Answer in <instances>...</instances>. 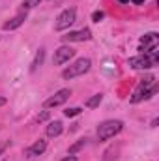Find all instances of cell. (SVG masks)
Returning a JSON list of instances; mask_svg holds the SVG:
<instances>
[{"instance_id": "1", "label": "cell", "mask_w": 159, "mask_h": 161, "mask_svg": "<svg viewBox=\"0 0 159 161\" xmlns=\"http://www.w3.org/2000/svg\"><path fill=\"white\" fill-rule=\"evenodd\" d=\"M157 92V82H156V77L154 75H146L144 79H140L139 86L135 88L133 96L129 97L131 103H140L144 99H150L154 94Z\"/></svg>"}, {"instance_id": "2", "label": "cell", "mask_w": 159, "mask_h": 161, "mask_svg": "<svg viewBox=\"0 0 159 161\" xmlns=\"http://www.w3.org/2000/svg\"><path fill=\"white\" fill-rule=\"evenodd\" d=\"M122 129H123L122 120H105L97 125V139H99V142H107L109 139L116 137Z\"/></svg>"}, {"instance_id": "3", "label": "cell", "mask_w": 159, "mask_h": 161, "mask_svg": "<svg viewBox=\"0 0 159 161\" xmlns=\"http://www.w3.org/2000/svg\"><path fill=\"white\" fill-rule=\"evenodd\" d=\"M90 68H92V60H90V58H77L73 64H69V66L62 71V79L71 80V79H75V77H80V75L88 73Z\"/></svg>"}, {"instance_id": "4", "label": "cell", "mask_w": 159, "mask_h": 161, "mask_svg": "<svg viewBox=\"0 0 159 161\" xmlns=\"http://www.w3.org/2000/svg\"><path fill=\"white\" fill-rule=\"evenodd\" d=\"M75 21H77V9H75V8H66V9L60 11V15L56 17L54 30H56V32L69 30V26H73Z\"/></svg>"}, {"instance_id": "5", "label": "cell", "mask_w": 159, "mask_h": 161, "mask_svg": "<svg viewBox=\"0 0 159 161\" xmlns=\"http://www.w3.org/2000/svg\"><path fill=\"white\" fill-rule=\"evenodd\" d=\"M69 97H71V90H69V88H62V90L54 92V96L47 97V99L43 101V107H45V109H54V107H60V105H64Z\"/></svg>"}, {"instance_id": "6", "label": "cell", "mask_w": 159, "mask_h": 161, "mask_svg": "<svg viewBox=\"0 0 159 161\" xmlns=\"http://www.w3.org/2000/svg\"><path fill=\"white\" fill-rule=\"evenodd\" d=\"M157 62L159 60L148 56V54H139V56H131L127 64H129V68H133V69H150V68H156Z\"/></svg>"}, {"instance_id": "7", "label": "cell", "mask_w": 159, "mask_h": 161, "mask_svg": "<svg viewBox=\"0 0 159 161\" xmlns=\"http://www.w3.org/2000/svg\"><path fill=\"white\" fill-rule=\"evenodd\" d=\"M75 56V49L71 45H62L54 51V56H52V64L54 66H62L66 62H69L71 58Z\"/></svg>"}, {"instance_id": "8", "label": "cell", "mask_w": 159, "mask_h": 161, "mask_svg": "<svg viewBox=\"0 0 159 161\" xmlns=\"http://www.w3.org/2000/svg\"><path fill=\"white\" fill-rule=\"evenodd\" d=\"M88 40H92L90 28L73 30V32H68L66 36H62V41H64V43H75V41H88Z\"/></svg>"}, {"instance_id": "9", "label": "cell", "mask_w": 159, "mask_h": 161, "mask_svg": "<svg viewBox=\"0 0 159 161\" xmlns=\"http://www.w3.org/2000/svg\"><path fill=\"white\" fill-rule=\"evenodd\" d=\"M45 150H47V141L40 139V141H36L34 144H30L28 148H25V156H26V158H38V156H41Z\"/></svg>"}, {"instance_id": "10", "label": "cell", "mask_w": 159, "mask_h": 161, "mask_svg": "<svg viewBox=\"0 0 159 161\" xmlns=\"http://www.w3.org/2000/svg\"><path fill=\"white\" fill-rule=\"evenodd\" d=\"M25 21H26V13H25V11H21V13H17L15 17L8 19V21L2 25V30H6V32H8V30H15V28H19Z\"/></svg>"}, {"instance_id": "11", "label": "cell", "mask_w": 159, "mask_h": 161, "mask_svg": "<svg viewBox=\"0 0 159 161\" xmlns=\"http://www.w3.org/2000/svg\"><path fill=\"white\" fill-rule=\"evenodd\" d=\"M62 131H64V124H62L60 120L49 122V125H47V129H45L47 137H51V139H54V137H60V135H62Z\"/></svg>"}, {"instance_id": "12", "label": "cell", "mask_w": 159, "mask_h": 161, "mask_svg": "<svg viewBox=\"0 0 159 161\" xmlns=\"http://www.w3.org/2000/svg\"><path fill=\"white\" fill-rule=\"evenodd\" d=\"M43 60H45V49H40V51L36 53V56H34L32 64H30V71H36L41 64H43Z\"/></svg>"}, {"instance_id": "13", "label": "cell", "mask_w": 159, "mask_h": 161, "mask_svg": "<svg viewBox=\"0 0 159 161\" xmlns=\"http://www.w3.org/2000/svg\"><path fill=\"white\" fill-rule=\"evenodd\" d=\"M101 99H103V96H101V94H94L92 97H88V99L84 101V107H88V109H96V107H99Z\"/></svg>"}, {"instance_id": "14", "label": "cell", "mask_w": 159, "mask_h": 161, "mask_svg": "<svg viewBox=\"0 0 159 161\" xmlns=\"http://www.w3.org/2000/svg\"><path fill=\"white\" fill-rule=\"evenodd\" d=\"M86 144H88V139H86V137H84V139H79L75 144H71V146H69V150H68V152H69L71 156H75V154H79Z\"/></svg>"}, {"instance_id": "15", "label": "cell", "mask_w": 159, "mask_h": 161, "mask_svg": "<svg viewBox=\"0 0 159 161\" xmlns=\"http://www.w3.org/2000/svg\"><path fill=\"white\" fill-rule=\"evenodd\" d=\"M40 2H41V0H23V6H21V8H23V11L26 13L28 9H32V8L40 6Z\"/></svg>"}, {"instance_id": "16", "label": "cell", "mask_w": 159, "mask_h": 161, "mask_svg": "<svg viewBox=\"0 0 159 161\" xmlns=\"http://www.w3.org/2000/svg\"><path fill=\"white\" fill-rule=\"evenodd\" d=\"M82 113V109L80 107H69V109H66L64 111V116H68V118H73V116H77Z\"/></svg>"}, {"instance_id": "17", "label": "cell", "mask_w": 159, "mask_h": 161, "mask_svg": "<svg viewBox=\"0 0 159 161\" xmlns=\"http://www.w3.org/2000/svg\"><path fill=\"white\" fill-rule=\"evenodd\" d=\"M103 17H105V13H103V11H94V13H92V21H94V23L103 21Z\"/></svg>"}, {"instance_id": "18", "label": "cell", "mask_w": 159, "mask_h": 161, "mask_svg": "<svg viewBox=\"0 0 159 161\" xmlns=\"http://www.w3.org/2000/svg\"><path fill=\"white\" fill-rule=\"evenodd\" d=\"M45 120H49V111H43L41 114L36 116V122H45Z\"/></svg>"}, {"instance_id": "19", "label": "cell", "mask_w": 159, "mask_h": 161, "mask_svg": "<svg viewBox=\"0 0 159 161\" xmlns=\"http://www.w3.org/2000/svg\"><path fill=\"white\" fill-rule=\"evenodd\" d=\"M9 146V141H4V142H0V156L6 152V148Z\"/></svg>"}, {"instance_id": "20", "label": "cell", "mask_w": 159, "mask_h": 161, "mask_svg": "<svg viewBox=\"0 0 159 161\" xmlns=\"http://www.w3.org/2000/svg\"><path fill=\"white\" fill-rule=\"evenodd\" d=\"M62 161H77V156H71V154H69L68 158H64Z\"/></svg>"}, {"instance_id": "21", "label": "cell", "mask_w": 159, "mask_h": 161, "mask_svg": "<svg viewBox=\"0 0 159 161\" xmlns=\"http://www.w3.org/2000/svg\"><path fill=\"white\" fill-rule=\"evenodd\" d=\"M129 2H133L135 6H140V4H144V0H129Z\"/></svg>"}, {"instance_id": "22", "label": "cell", "mask_w": 159, "mask_h": 161, "mask_svg": "<svg viewBox=\"0 0 159 161\" xmlns=\"http://www.w3.org/2000/svg\"><path fill=\"white\" fill-rule=\"evenodd\" d=\"M6 101H8L6 97H0V107H2V105H6Z\"/></svg>"}, {"instance_id": "23", "label": "cell", "mask_w": 159, "mask_h": 161, "mask_svg": "<svg viewBox=\"0 0 159 161\" xmlns=\"http://www.w3.org/2000/svg\"><path fill=\"white\" fill-rule=\"evenodd\" d=\"M120 4H129V0H118Z\"/></svg>"}]
</instances>
